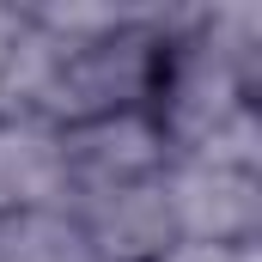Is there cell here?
Wrapping results in <instances>:
<instances>
[{"label":"cell","mask_w":262,"mask_h":262,"mask_svg":"<svg viewBox=\"0 0 262 262\" xmlns=\"http://www.w3.org/2000/svg\"><path fill=\"white\" fill-rule=\"evenodd\" d=\"M18 37H25V6H0V73H6V61H12Z\"/></svg>","instance_id":"cell-8"},{"label":"cell","mask_w":262,"mask_h":262,"mask_svg":"<svg viewBox=\"0 0 262 262\" xmlns=\"http://www.w3.org/2000/svg\"><path fill=\"white\" fill-rule=\"evenodd\" d=\"M67 207L61 128L37 116H0V213H55Z\"/></svg>","instance_id":"cell-5"},{"label":"cell","mask_w":262,"mask_h":262,"mask_svg":"<svg viewBox=\"0 0 262 262\" xmlns=\"http://www.w3.org/2000/svg\"><path fill=\"white\" fill-rule=\"evenodd\" d=\"M25 12L55 37H110L122 25H140L152 6H85V0H67V6H25Z\"/></svg>","instance_id":"cell-7"},{"label":"cell","mask_w":262,"mask_h":262,"mask_svg":"<svg viewBox=\"0 0 262 262\" xmlns=\"http://www.w3.org/2000/svg\"><path fill=\"white\" fill-rule=\"evenodd\" d=\"M67 213L85 232L98 262H165L177 250L165 177L128 183V189H104V195H79V201H67Z\"/></svg>","instance_id":"cell-4"},{"label":"cell","mask_w":262,"mask_h":262,"mask_svg":"<svg viewBox=\"0 0 262 262\" xmlns=\"http://www.w3.org/2000/svg\"><path fill=\"white\" fill-rule=\"evenodd\" d=\"M0 262H98L73 213H0Z\"/></svg>","instance_id":"cell-6"},{"label":"cell","mask_w":262,"mask_h":262,"mask_svg":"<svg viewBox=\"0 0 262 262\" xmlns=\"http://www.w3.org/2000/svg\"><path fill=\"white\" fill-rule=\"evenodd\" d=\"M250 104H262V6L256 0L183 6L165 37L159 85L146 104L171 159L195 152L213 128H226Z\"/></svg>","instance_id":"cell-1"},{"label":"cell","mask_w":262,"mask_h":262,"mask_svg":"<svg viewBox=\"0 0 262 262\" xmlns=\"http://www.w3.org/2000/svg\"><path fill=\"white\" fill-rule=\"evenodd\" d=\"M165 201L177 244L195 250H256L262 238V171L177 152L165 165Z\"/></svg>","instance_id":"cell-2"},{"label":"cell","mask_w":262,"mask_h":262,"mask_svg":"<svg viewBox=\"0 0 262 262\" xmlns=\"http://www.w3.org/2000/svg\"><path fill=\"white\" fill-rule=\"evenodd\" d=\"M61 152H67V201L128 189V183H152L171 165V146L152 122V110H122V116L61 128Z\"/></svg>","instance_id":"cell-3"},{"label":"cell","mask_w":262,"mask_h":262,"mask_svg":"<svg viewBox=\"0 0 262 262\" xmlns=\"http://www.w3.org/2000/svg\"><path fill=\"white\" fill-rule=\"evenodd\" d=\"M226 256H232V250H195V244H177L165 262H226Z\"/></svg>","instance_id":"cell-9"}]
</instances>
